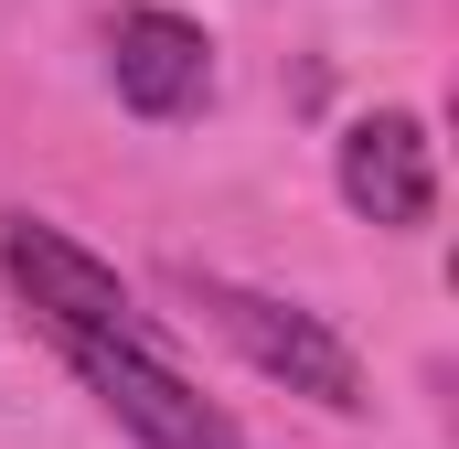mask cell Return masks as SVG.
<instances>
[{"label": "cell", "mask_w": 459, "mask_h": 449, "mask_svg": "<svg viewBox=\"0 0 459 449\" xmlns=\"http://www.w3.org/2000/svg\"><path fill=\"white\" fill-rule=\"evenodd\" d=\"M193 300H204V321H214V332H225L267 385H289V396H310V407H332V418H363V407H374L352 342L332 332L321 311L267 300V289H235V278H193Z\"/></svg>", "instance_id": "6da1fadb"}, {"label": "cell", "mask_w": 459, "mask_h": 449, "mask_svg": "<svg viewBox=\"0 0 459 449\" xmlns=\"http://www.w3.org/2000/svg\"><path fill=\"white\" fill-rule=\"evenodd\" d=\"M65 353H75L86 396H97L139 449H235L225 407H214L204 385H182V374L150 353V332H65Z\"/></svg>", "instance_id": "7a4b0ae2"}, {"label": "cell", "mask_w": 459, "mask_h": 449, "mask_svg": "<svg viewBox=\"0 0 459 449\" xmlns=\"http://www.w3.org/2000/svg\"><path fill=\"white\" fill-rule=\"evenodd\" d=\"M0 268H11V289L43 311V332H54V342H65V332H139L117 268H108V257H86L65 224L11 215V224H0Z\"/></svg>", "instance_id": "3957f363"}, {"label": "cell", "mask_w": 459, "mask_h": 449, "mask_svg": "<svg viewBox=\"0 0 459 449\" xmlns=\"http://www.w3.org/2000/svg\"><path fill=\"white\" fill-rule=\"evenodd\" d=\"M332 172H342V204L363 224H385V235H417L438 215V150H428V118H406V108L352 118Z\"/></svg>", "instance_id": "277c9868"}, {"label": "cell", "mask_w": 459, "mask_h": 449, "mask_svg": "<svg viewBox=\"0 0 459 449\" xmlns=\"http://www.w3.org/2000/svg\"><path fill=\"white\" fill-rule=\"evenodd\" d=\"M108 86L117 108L139 118H193L214 97V43H204V22H182V11H160V0H139V11H117L108 22Z\"/></svg>", "instance_id": "5b68a950"}]
</instances>
